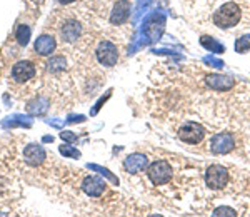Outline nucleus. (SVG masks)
Wrapping results in <instances>:
<instances>
[{"instance_id": "nucleus-1", "label": "nucleus", "mask_w": 250, "mask_h": 217, "mask_svg": "<svg viewBox=\"0 0 250 217\" xmlns=\"http://www.w3.org/2000/svg\"><path fill=\"white\" fill-rule=\"evenodd\" d=\"M242 19H244V9H242V5L239 2L229 0V2H225L224 5H220L219 9L213 12L212 23L222 30H230L235 29L237 25H240Z\"/></svg>"}, {"instance_id": "nucleus-2", "label": "nucleus", "mask_w": 250, "mask_h": 217, "mask_svg": "<svg viewBox=\"0 0 250 217\" xmlns=\"http://www.w3.org/2000/svg\"><path fill=\"white\" fill-rule=\"evenodd\" d=\"M147 177L157 187L167 186V184H170V180L173 177L172 164L165 159L154 160V162L147 167Z\"/></svg>"}, {"instance_id": "nucleus-3", "label": "nucleus", "mask_w": 250, "mask_h": 217, "mask_svg": "<svg viewBox=\"0 0 250 217\" xmlns=\"http://www.w3.org/2000/svg\"><path fill=\"white\" fill-rule=\"evenodd\" d=\"M205 184L213 192H220L230 184V172L222 164H212L205 172Z\"/></svg>"}, {"instance_id": "nucleus-4", "label": "nucleus", "mask_w": 250, "mask_h": 217, "mask_svg": "<svg viewBox=\"0 0 250 217\" xmlns=\"http://www.w3.org/2000/svg\"><path fill=\"white\" fill-rule=\"evenodd\" d=\"M177 135L182 140L184 144L188 146H197V144L202 142L205 137V129L200 126L199 122H193V120H185L182 126L177 130Z\"/></svg>"}, {"instance_id": "nucleus-5", "label": "nucleus", "mask_w": 250, "mask_h": 217, "mask_svg": "<svg viewBox=\"0 0 250 217\" xmlns=\"http://www.w3.org/2000/svg\"><path fill=\"white\" fill-rule=\"evenodd\" d=\"M97 60L105 67H114L119 62V49L110 40H102L95 50Z\"/></svg>"}, {"instance_id": "nucleus-6", "label": "nucleus", "mask_w": 250, "mask_h": 217, "mask_svg": "<svg viewBox=\"0 0 250 217\" xmlns=\"http://www.w3.org/2000/svg\"><path fill=\"white\" fill-rule=\"evenodd\" d=\"M235 147V135L232 132H219L210 139V151L213 154H227Z\"/></svg>"}, {"instance_id": "nucleus-7", "label": "nucleus", "mask_w": 250, "mask_h": 217, "mask_svg": "<svg viewBox=\"0 0 250 217\" xmlns=\"http://www.w3.org/2000/svg\"><path fill=\"white\" fill-rule=\"evenodd\" d=\"M35 65L30 62V60H20V62L15 64L12 67V79L15 82H27V80L34 79L35 77Z\"/></svg>"}, {"instance_id": "nucleus-8", "label": "nucleus", "mask_w": 250, "mask_h": 217, "mask_svg": "<svg viewBox=\"0 0 250 217\" xmlns=\"http://www.w3.org/2000/svg\"><path fill=\"white\" fill-rule=\"evenodd\" d=\"M60 35H62L63 42L75 43L80 39V35H82V25L75 19H67L62 23V27H60Z\"/></svg>"}, {"instance_id": "nucleus-9", "label": "nucleus", "mask_w": 250, "mask_h": 217, "mask_svg": "<svg viewBox=\"0 0 250 217\" xmlns=\"http://www.w3.org/2000/svg\"><path fill=\"white\" fill-rule=\"evenodd\" d=\"M130 0H117V3L112 9L110 14V23L112 25H122L130 17Z\"/></svg>"}, {"instance_id": "nucleus-10", "label": "nucleus", "mask_w": 250, "mask_h": 217, "mask_svg": "<svg viewBox=\"0 0 250 217\" xmlns=\"http://www.w3.org/2000/svg\"><path fill=\"white\" fill-rule=\"evenodd\" d=\"M45 159H47L45 149L42 146H39V144H29V146L23 149V160L32 167L40 166Z\"/></svg>"}, {"instance_id": "nucleus-11", "label": "nucleus", "mask_w": 250, "mask_h": 217, "mask_svg": "<svg viewBox=\"0 0 250 217\" xmlns=\"http://www.w3.org/2000/svg\"><path fill=\"white\" fill-rule=\"evenodd\" d=\"M82 189L87 195H90V197H100L104 189H105V184H104L99 177H95V175H88V177L83 179Z\"/></svg>"}, {"instance_id": "nucleus-12", "label": "nucleus", "mask_w": 250, "mask_h": 217, "mask_svg": "<svg viewBox=\"0 0 250 217\" xmlns=\"http://www.w3.org/2000/svg\"><path fill=\"white\" fill-rule=\"evenodd\" d=\"M32 124H34L32 115H23V114H14V115H9L7 119L2 120V127L3 129H14V127L30 129Z\"/></svg>"}, {"instance_id": "nucleus-13", "label": "nucleus", "mask_w": 250, "mask_h": 217, "mask_svg": "<svg viewBox=\"0 0 250 217\" xmlns=\"http://www.w3.org/2000/svg\"><path fill=\"white\" fill-rule=\"evenodd\" d=\"M57 47V42L52 35H40V37L35 40L34 49L39 55H50L52 52Z\"/></svg>"}, {"instance_id": "nucleus-14", "label": "nucleus", "mask_w": 250, "mask_h": 217, "mask_svg": "<svg viewBox=\"0 0 250 217\" xmlns=\"http://www.w3.org/2000/svg\"><path fill=\"white\" fill-rule=\"evenodd\" d=\"M48 107H50V100L47 97H35L34 100H30L29 104H27V114L29 115H45Z\"/></svg>"}, {"instance_id": "nucleus-15", "label": "nucleus", "mask_w": 250, "mask_h": 217, "mask_svg": "<svg viewBox=\"0 0 250 217\" xmlns=\"http://www.w3.org/2000/svg\"><path fill=\"white\" fill-rule=\"evenodd\" d=\"M145 166H147V159H145V155H140V154H134L125 160V169H127L130 174H139V172L144 171Z\"/></svg>"}, {"instance_id": "nucleus-16", "label": "nucleus", "mask_w": 250, "mask_h": 217, "mask_svg": "<svg viewBox=\"0 0 250 217\" xmlns=\"http://www.w3.org/2000/svg\"><path fill=\"white\" fill-rule=\"evenodd\" d=\"M30 37H32V29L29 25H25V23H22V25L17 27V32H15V39H17V42L20 45L25 47L27 43L30 42Z\"/></svg>"}, {"instance_id": "nucleus-17", "label": "nucleus", "mask_w": 250, "mask_h": 217, "mask_svg": "<svg viewBox=\"0 0 250 217\" xmlns=\"http://www.w3.org/2000/svg\"><path fill=\"white\" fill-rule=\"evenodd\" d=\"M47 69L50 72H60L65 69V59L63 57H52L47 62Z\"/></svg>"}, {"instance_id": "nucleus-18", "label": "nucleus", "mask_w": 250, "mask_h": 217, "mask_svg": "<svg viewBox=\"0 0 250 217\" xmlns=\"http://www.w3.org/2000/svg\"><path fill=\"white\" fill-rule=\"evenodd\" d=\"M60 154L65 155V157H72V159L80 157V152L77 151V149H74L70 146H60Z\"/></svg>"}, {"instance_id": "nucleus-19", "label": "nucleus", "mask_w": 250, "mask_h": 217, "mask_svg": "<svg viewBox=\"0 0 250 217\" xmlns=\"http://www.w3.org/2000/svg\"><path fill=\"white\" fill-rule=\"evenodd\" d=\"M60 137H62V140H67V142H75V140H77V135H75L74 132H70V130L60 132Z\"/></svg>"}, {"instance_id": "nucleus-20", "label": "nucleus", "mask_w": 250, "mask_h": 217, "mask_svg": "<svg viewBox=\"0 0 250 217\" xmlns=\"http://www.w3.org/2000/svg\"><path fill=\"white\" fill-rule=\"evenodd\" d=\"M47 124H50V126H55V127H60V122H59V120H52V119H48V120H47Z\"/></svg>"}, {"instance_id": "nucleus-21", "label": "nucleus", "mask_w": 250, "mask_h": 217, "mask_svg": "<svg viewBox=\"0 0 250 217\" xmlns=\"http://www.w3.org/2000/svg\"><path fill=\"white\" fill-rule=\"evenodd\" d=\"M43 142H52V140H54V137H52V135H45V137L42 139Z\"/></svg>"}, {"instance_id": "nucleus-22", "label": "nucleus", "mask_w": 250, "mask_h": 217, "mask_svg": "<svg viewBox=\"0 0 250 217\" xmlns=\"http://www.w3.org/2000/svg\"><path fill=\"white\" fill-rule=\"evenodd\" d=\"M60 3H63V5H68V3H72V2H75V0H59Z\"/></svg>"}, {"instance_id": "nucleus-23", "label": "nucleus", "mask_w": 250, "mask_h": 217, "mask_svg": "<svg viewBox=\"0 0 250 217\" xmlns=\"http://www.w3.org/2000/svg\"><path fill=\"white\" fill-rule=\"evenodd\" d=\"M32 2H34V3H42L43 0H32Z\"/></svg>"}]
</instances>
